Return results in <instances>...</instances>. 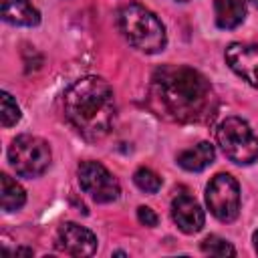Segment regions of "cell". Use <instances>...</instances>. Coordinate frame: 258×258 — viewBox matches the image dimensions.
Instances as JSON below:
<instances>
[{"mask_svg": "<svg viewBox=\"0 0 258 258\" xmlns=\"http://www.w3.org/2000/svg\"><path fill=\"white\" fill-rule=\"evenodd\" d=\"M0 183H2V189H0V202H2V210L4 212H16L24 206L26 202V194L22 189V185L18 181H14L8 173H2L0 175Z\"/></svg>", "mask_w": 258, "mask_h": 258, "instance_id": "cell-14", "label": "cell"}, {"mask_svg": "<svg viewBox=\"0 0 258 258\" xmlns=\"http://www.w3.org/2000/svg\"><path fill=\"white\" fill-rule=\"evenodd\" d=\"M206 202L210 212L220 222L236 220L240 212V185L230 173H218L206 187Z\"/></svg>", "mask_w": 258, "mask_h": 258, "instance_id": "cell-6", "label": "cell"}, {"mask_svg": "<svg viewBox=\"0 0 258 258\" xmlns=\"http://www.w3.org/2000/svg\"><path fill=\"white\" fill-rule=\"evenodd\" d=\"M8 159L22 177H38L50 165V147L36 135H18L8 147Z\"/></svg>", "mask_w": 258, "mask_h": 258, "instance_id": "cell-5", "label": "cell"}, {"mask_svg": "<svg viewBox=\"0 0 258 258\" xmlns=\"http://www.w3.org/2000/svg\"><path fill=\"white\" fill-rule=\"evenodd\" d=\"M202 252H206L210 256H234L236 254L234 246L220 236H208L202 242Z\"/></svg>", "mask_w": 258, "mask_h": 258, "instance_id": "cell-16", "label": "cell"}, {"mask_svg": "<svg viewBox=\"0 0 258 258\" xmlns=\"http://www.w3.org/2000/svg\"><path fill=\"white\" fill-rule=\"evenodd\" d=\"M171 218L183 234H198L206 224V216H204L202 206L189 194H177L173 198Z\"/></svg>", "mask_w": 258, "mask_h": 258, "instance_id": "cell-10", "label": "cell"}, {"mask_svg": "<svg viewBox=\"0 0 258 258\" xmlns=\"http://www.w3.org/2000/svg\"><path fill=\"white\" fill-rule=\"evenodd\" d=\"M216 139L224 155L238 165H250L258 159V137L240 117H226L216 129Z\"/></svg>", "mask_w": 258, "mask_h": 258, "instance_id": "cell-4", "label": "cell"}, {"mask_svg": "<svg viewBox=\"0 0 258 258\" xmlns=\"http://www.w3.org/2000/svg\"><path fill=\"white\" fill-rule=\"evenodd\" d=\"M79 183L83 191L89 194L99 204L115 202L121 194L119 181L99 161H83L79 165Z\"/></svg>", "mask_w": 258, "mask_h": 258, "instance_id": "cell-7", "label": "cell"}, {"mask_svg": "<svg viewBox=\"0 0 258 258\" xmlns=\"http://www.w3.org/2000/svg\"><path fill=\"white\" fill-rule=\"evenodd\" d=\"M58 248L71 256H93L97 252V236L75 222H67L58 228Z\"/></svg>", "mask_w": 258, "mask_h": 258, "instance_id": "cell-9", "label": "cell"}, {"mask_svg": "<svg viewBox=\"0 0 258 258\" xmlns=\"http://www.w3.org/2000/svg\"><path fill=\"white\" fill-rule=\"evenodd\" d=\"M137 220H139L141 224L149 226V228L157 226V214H155L151 208H147V206H139V208H137Z\"/></svg>", "mask_w": 258, "mask_h": 258, "instance_id": "cell-18", "label": "cell"}, {"mask_svg": "<svg viewBox=\"0 0 258 258\" xmlns=\"http://www.w3.org/2000/svg\"><path fill=\"white\" fill-rule=\"evenodd\" d=\"M117 24L133 48L145 54H155L165 48V42H167L165 28L149 8L137 2H129L119 8Z\"/></svg>", "mask_w": 258, "mask_h": 258, "instance_id": "cell-3", "label": "cell"}, {"mask_svg": "<svg viewBox=\"0 0 258 258\" xmlns=\"http://www.w3.org/2000/svg\"><path fill=\"white\" fill-rule=\"evenodd\" d=\"M216 157L214 145L208 141H200L194 147H187L177 153V163L187 171H202L206 169Z\"/></svg>", "mask_w": 258, "mask_h": 258, "instance_id": "cell-12", "label": "cell"}, {"mask_svg": "<svg viewBox=\"0 0 258 258\" xmlns=\"http://www.w3.org/2000/svg\"><path fill=\"white\" fill-rule=\"evenodd\" d=\"M226 62L238 77L258 89V44L232 42L226 48Z\"/></svg>", "mask_w": 258, "mask_h": 258, "instance_id": "cell-8", "label": "cell"}, {"mask_svg": "<svg viewBox=\"0 0 258 258\" xmlns=\"http://www.w3.org/2000/svg\"><path fill=\"white\" fill-rule=\"evenodd\" d=\"M133 181H135V185H137L139 189H143V191H147V194H155V191H159V187H161V177H159L155 171H151L149 167H139V169L133 173Z\"/></svg>", "mask_w": 258, "mask_h": 258, "instance_id": "cell-15", "label": "cell"}, {"mask_svg": "<svg viewBox=\"0 0 258 258\" xmlns=\"http://www.w3.org/2000/svg\"><path fill=\"white\" fill-rule=\"evenodd\" d=\"M254 248H256V252H258V230L254 232Z\"/></svg>", "mask_w": 258, "mask_h": 258, "instance_id": "cell-19", "label": "cell"}, {"mask_svg": "<svg viewBox=\"0 0 258 258\" xmlns=\"http://www.w3.org/2000/svg\"><path fill=\"white\" fill-rule=\"evenodd\" d=\"M64 117L87 139H103L115 123V95L111 85L101 77H83L75 81L62 99Z\"/></svg>", "mask_w": 258, "mask_h": 258, "instance_id": "cell-2", "label": "cell"}, {"mask_svg": "<svg viewBox=\"0 0 258 258\" xmlns=\"http://www.w3.org/2000/svg\"><path fill=\"white\" fill-rule=\"evenodd\" d=\"M179 2H187V0H179Z\"/></svg>", "mask_w": 258, "mask_h": 258, "instance_id": "cell-21", "label": "cell"}, {"mask_svg": "<svg viewBox=\"0 0 258 258\" xmlns=\"http://www.w3.org/2000/svg\"><path fill=\"white\" fill-rule=\"evenodd\" d=\"M252 2H254V4H256V6H258V0H252Z\"/></svg>", "mask_w": 258, "mask_h": 258, "instance_id": "cell-20", "label": "cell"}, {"mask_svg": "<svg viewBox=\"0 0 258 258\" xmlns=\"http://www.w3.org/2000/svg\"><path fill=\"white\" fill-rule=\"evenodd\" d=\"M151 105L165 119L191 123L212 115L214 93L208 79L191 67L163 64L151 77Z\"/></svg>", "mask_w": 258, "mask_h": 258, "instance_id": "cell-1", "label": "cell"}, {"mask_svg": "<svg viewBox=\"0 0 258 258\" xmlns=\"http://www.w3.org/2000/svg\"><path fill=\"white\" fill-rule=\"evenodd\" d=\"M216 24L220 28L232 30L240 26L246 18V4L244 0H214Z\"/></svg>", "mask_w": 258, "mask_h": 258, "instance_id": "cell-13", "label": "cell"}, {"mask_svg": "<svg viewBox=\"0 0 258 258\" xmlns=\"http://www.w3.org/2000/svg\"><path fill=\"white\" fill-rule=\"evenodd\" d=\"M2 125L4 127H12L18 119H20V109H18V105H16V101L12 99V95L10 93H2Z\"/></svg>", "mask_w": 258, "mask_h": 258, "instance_id": "cell-17", "label": "cell"}, {"mask_svg": "<svg viewBox=\"0 0 258 258\" xmlns=\"http://www.w3.org/2000/svg\"><path fill=\"white\" fill-rule=\"evenodd\" d=\"M2 18L18 26H36L40 22V12L30 4V0H0Z\"/></svg>", "mask_w": 258, "mask_h": 258, "instance_id": "cell-11", "label": "cell"}]
</instances>
